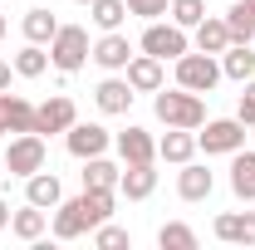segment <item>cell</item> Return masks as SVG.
<instances>
[{"label": "cell", "mask_w": 255, "mask_h": 250, "mask_svg": "<svg viewBox=\"0 0 255 250\" xmlns=\"http://www.w3.org/2000/svg\"><path fill=\"white\" fill-rule=\"evenodd\" d=\"M152 113H157L167 127H201L206 123V103H201V94H191V89H157V98H152Z\"/></svg>", "instance_id": "1"}, {"label": "cell", "mask_w": 255, "mask_h": 250, "mask_svg": "<svg viewBox=\"0 0 255 250\" xmlns=\"http://www.w3.org/2000/svg\"><path fill=\"white\" fill-rule=\"evenodd\" d=\"M196 147H206V157H231L246 147V123L241 118H211L206 132H196Z\"/></svg>", "instance_id": "6"}, {"label": "cell", "mask_w": 255, "mask_h": 250, "mask_svg": "<svg viewBox=\"0 0 255 250\" xmlns=\"http://www.w3.org/2000/svg\"><path fill=\"white\" fill-rule=\"evenodd\" d=\"M157 246L162 250H196V231L182 226V221H167V226L157 231Z\"/></svg>", "instance_id": "29"}, {"label": "cell", "mask_w": 255, "mask_h": 250, "mask_svg": "<svg viewBox=\"0 0 255 250\" xmlns=\"http://www.w3.org/2000/svg\"><path fill=\"white\" fill-rule=\"evenodd\" d=\"M221 79H236V84L255 79V49L251 44H231L221 54Z\"/></svg>", "instance_id": "23"}, {"label": "cell", "mask_w": 255, "mask_h": 250, "mask_svg": "<svg viewBox=\"0 0 255 250\" xmlns=\"http://www.w3.org/2000/svg\"><path fill=\"white\" fill-rule=\"evenodd\" d=\"M182 30H196L201 20H206V0H172V10H167Z\"/></svg>", "instance_id": "30"}, {"label": "cell", "mask_w": 255, "mask_h": 250, "mask_svg": "<svg viewBox=\"0 0 255 250\" xmlns=\"http://www.w3.org/2000/svg\"><path fill=\"white\" fill-rule=\"evenodd\" d=\"M177 84L191 89V94H211V89L221 84V64H216V54H201V49L191 54V49H187V54L177 59Z\"/></svg>", "instance_id": "4"}, {"label": "cell", "mask_w": 255, "mask_h": 250, "mask_svg": "<svg viewBox=\"0 0 255 250\" xmlns=\"http://www.w3.org/2000/svg\"><path fill=\"white\" fill-rule=\"evenodd\" d=\"M20 30H25L30 44H49V39L59 34V20H54V10H49V5H34L30 15L20 20Z\"/></svg>", "instance_id": "22"}, {"label": "cell", "mask_w": 255, "mask_h": 250, "mask_svg": "<svg viewBox=\"0 0 255 250\" xmlns=\"http://www.w3.org/2000/svg\"><path fill=\"white\" fill-rule=\"evenodd\" d=\"M94 246H98V250H128V246H132V236H128L123 226L103 221V226H94Z\"/></svg>", "instance_id": "31"}, {"label": "cell", "mask_w": 255, "mask_h": 250, "mask_svg": "<svg viewBox=\"0 0 255 250\" xmlns=\"http://www.w3.org/2000/svg\"><path fill=\"white\" fill-rule=\"evenodd\" d=\"M128 59H132L128 34L123 30H103V39L94 44V64H98V69H108V74H118V69H128Z\"/></svg>", "instance_id": "10"}, {"label": "cell", "mask_w": 255, "mask_h": 250, "mask_svg": "<svg viewBox=\"0 0 255 250\" xmlns=\"http://www.w3.org/2000/svg\"><path fill=\"white\" fill-rule=\"evenodd\" d=\"M236 118L246 127H255V79H246V94H241V103H236Z\"/></svg>", "instance_id": "33"}, {"label": "cell", "mask_w": 255, "mask_h": 250, "mask_svg": "<svg viewBox=\"0 0 255 250\" xmlns=\"http://www.w3.org/2000/svg\"><path fill=\"white\" fill-rule=\"evenodd\" d=\"M0 172H5V157H0Z\"/></svg>", "instance_id": "37"}, {"label": "cell", "mask_w": 255, "mask_h": 250, "mask_svg": "<svg viewBox=\"0 0 255 250\" xmlns=\"http://www.w3.org/2000/svg\"><path fill=\"white\" fill-rule=\"evenodd\" d=\"M0 137H5V127H0Z\"/></svg>", "instance_id": "39"}, {"label": "cell", "mask_w": 255, "mask_h": 250, "mask_svg": "<svg viewBox=\"0 0 255 250\" xmlns=\"http://www.w3.org/2000/svg\"><path fill=\"white\" fill-rule=\"evenodd\" d=\"M216 241H226V246H255V211H221L216 216Z\"/></svg>", "instance_id": "12"}, {"label": "cell", "mask_w": 255, "mask_h": 250, "mask_svg": "<svg viewBox=\"0 0 255 250\" xmlns=\"http://www.w3.org/2000/svg\"><path fill=\"white\" fill-rule=\"evenodd\" d=\"M74 123H79V108H74L69 94H54V98H44V103L34 108V132H39V137H44V132H69Z\"/></svg>", "instance_id": "8"}, {"label": "cell", "mask_w": 255, "mask_h": 250, "mask_svg": "<svg viewBox=\"0 0 255 250\" xmlns=\"http://www.w3.org/2000/svg\"><path fill=\"white\" fill-rule=\"evenodd\" d=\"M216 191V177L206 172V167H196V162H182V177H177V196L182 201H206Z\"/></svg>", "instance_id": "17"}, {"label": "cell", "mask_w": 255, "mask_h": 250, "mask_svg": "<svg viewBox=\"0 0 255 250\" xmlns=\"http://www.w3.org/2000/svg\"><path fill=\"white\" fill-rule=\"evenodd\" d=\"M89 54H94V44H89V30L84 25H59V34L49 39V64L59 74H79Z\"/></svg>", "instance_id": "2"}, {"label": "cell", "mask_w": 255, "mask_h": 250, "mask_svg": "<svg viewBox=\"0 0 255 250\" xmlns=\"http://www.w3.org/2000/svg\"><path fill=\"white\" fill-rule=\"evenodd\" d=\"M246 5H251V10H255V0H246Z\"/></svg>", "instance_id": "38"}, {"label": "cell", "mask_w": 255, "mask_h": 250, "mask_svg": "<svg viewBox=\"0 0 255 250\" xmlns=\"http://www.w3.org/2000/svg\"><path fill=\"white\" fill-rule=\"evenodd\" d=\"M44 226H49V211H44V206H30V201H25L20 211H10V231H15L20 241H30V246L44 236Z\"/></svg>", "instance_id": "20"}, {"label": "cell", "mask_w": 255, "mask_h": 250, "mask_svg": "<svg viewBox=\"0 0 255 250\" xmlns=\"http://www.w3.org/2000/svg\"><path fill=\"white\" fill-rule=\"evenodd\" d=\"M226 30H231V44H251L255 39V10L246 0H236V5L226 10Z\"/></svg>", "instance_id": "25"}, {"label": "cell", "mask_w": 255, "mask_h": 250, "mask_svg": "<svg viewBox=\"0 0 255 250\" xmlns=\"http://www.w3.org/2000/svg\"><path fill=\"white\" fill-rule=\"evenodd\" d=\"M98 216L89 211V196H69V201H59L54 206V236L59 241H79L84 231H94Z\"/></svg>", "instance_id": "7"}, {"label": "cell", "mask_w": 255, "mask_h": 250, "mask_svg": "<svg viewBox=\"0 0 255 250\" xmlns=\"http://www.w3.org/2000/svg\"><path fill=\"white\" fill-rule=\"evenodd\" d=\"M79 5H89V0H79Z\"/></svg>", "instance_id": "40"}, {"label": "cell", "mask_w": 255, "mask_h": 250, "mask_svg": "<svg viewBox=\"0 0 255 250\" xmlns=\"http://www.w3.org/2000/svg\"><path fill=\"white\" fill-rule=\"evenodd\" d=\"M5 226H10V201L0 196V231H5Z\"/></svg>", "instance_id": "35"}, {"label": "cell", "mask_w": 255, "mask_h": 250, "mask_svg": "<svg viewBox=\"0 0 255 250\" xmlns=\"http://www.w3.org/2000/svg\"><path fill=\"white\" fill-rule=\"evenodd\" d=\"M172 5L167 0H128V15H142V20H162Z\"/></svg>", "instance_id": "32"}, {"label": "cell", "mask_w": 255, "mask_h": 250, "mask_svg": "<svg viewBox=\"0 0 255 250\" xmlns=\"http://www.w3.org/2000/svg\"><path fill=\"white\" fill-rule=\"evenodd\" d=\"M108 142H113V137H108V127H103V123H74L69 132H64V147L79 157V162L108 152Z\"/></svg>", "instance_id": "9"}, {"label": "cell", "mask_w": 255, "mask_h": 250, "mask_svg": "<svg viewBox=\"0 0 255 250\" xmlns=\"http://www.w3.org/2000/svg\"><path fill=\"white\" fill-rule=\"evenodd\" d=\"M44 157H49V147H44L39 132H15L10 137V152H5V172L10 177H34L44 167Z\"/></svg>", "instance_id": "5"}, {"label": "cell", "mask_w": 255, "mask_h": 250, "mask_svg": "<svg viewBox=\"0 0 255 250\" xmlns=\"http://www.w3.org/2000/svg\"><path fill=\"white\" fill-rule=\"evenodd\" d=\"M157 157L162 162H191L196 157V127H167V137L157 142Z\"/></svg>", "instance_id": "18"}, {"label": "cell", "mask_w": 255, "mask_h": 250, "mask_svg": "<svg viewBox=\"0 0 255 250\" xmlns=\"http://www.w3.org/2000/svg\"><path fill=\"white\" fill-rule=\"evenodd\" d=\"M0 39H5V15H0Z\"/></svg>", "instance_id": "36"}, {"label": "cell", "mask_w": 255, "mask_h": 250, "mask_svg": "<svg viewBox=\"0 0 255 250\" xmlns=\"http://www.w3.org/2000/svg\"><path fill=\"white\" fill-rule=\"evenodd\" d=\"M123 79L132 84V94H157L162 89V59H152V54H132L123 69Z\"/></svg>", "instance_id": "13"}, {"label": "cell", "mask_w": 255, "mask_h": 250, "mask_svg": "<svg viewBox=\"0 0 255 250\" xmlns=\"http://www.w3.org/2000/svg\"><path fill=\"white\" fill-rule=\"evenodd\" d=\"M89 20H94L98 30H123L128 0H89Z\"/></svg>", "instance_id": "27"}, {"label": "cell", "mask_w": 255, "mask_h": 250, "mask_svg": "<svg viewBox=\"0 0 255 250\" xmlns=\"http://www.w3.org/2000/svg\"><path fill=\"white\" fill-rule=\"evenodd\" d=\"M10 74H15V64H10V59H0V94L10 89Z\"/></svg>", "instance_id": "34"}, {"label": "cell", "mask_w": 255, "mask_h": 250, "mask_svg": "<svg viewBox=\"0 0 255 250\" xmlns=\"http://www.w3.org/2000/svg\"><path fill=\"white\" fill-rule=\"evenodd\" d=\"M118 157H123V162H157L152 132H147V127H128V132H118Z\"/></svg>", "instance_id": "19"}, {"label": "cell", "mask_w": 255, "mask_h": 250, "mask_svg": "<svg viewBox=\"0 0 255 250\" xmlns=\"http://www.w3.org/2000/svg\"><path fill=\"white\" fill-rule=\"evenodd\" d=\"M118 191H123L128 201H147V196L157 191V172H152V162H123Z\"/></svg>", "instance_id": "11"}, {"label": "cell", "mask_w": 255, "mask_h": 250, "mask_svg": "<svg viewBox=\"0 0 255 250\" xmlns=\"http://www.w3.org/2000/svg\"><path fill=\"white\" fill-rule=\"evenodd\" d=\"M10 64H15V74H20V79H39V74L49 69V54H44V44H25Z\"/></svg>", "instance_id": "28"}, {"label": "cell", "mask_w": 255, "mask_h": 250, "mask_svg": "<svg viewBox=\"0 0 255 250\" xmlns=\"http://www.w3.org/2000/svg\"><path fill=\"white\" fill-rule=\"evenodd\" d=\"M25 201H30V206H44V211H54V206L64 201L59 177H54V172H44V167H39L34 177H25Z\"/></svg>", "instance_id": "16"}, {"label": "cell", "mask_w": 255, "mask_h": 250, "mask_svg": "<svg viewBox=\"0 0 255 250\" xmlns=\"http://www.w3.org/2000/svg\"><path fill=\"white\" fill-rule=\"evenodd\" d=\"M191 49V39H187V30L172 20V25H162V20H147V30H142V54H152V59H182Z\"/></svg>", "instance_id": "3"}, {"label": "cell", "mask_w": 255, "mask_h": 250, "mask_svg": "<svg viewBox=\"0 0 255 250\" xmlns=\"http://www.w3.org/2000/svg\"><path fill=\"white\" fill-rule=\"evenodd\" d=\"M132 84H128V79H103V84H98L94 89V103H98V113H108V118H118V113H128V108H132Z\"/></svg>", "instance_id": "15"}, {"label": "cell", "mask_w": 255, "mask_h": 250, "mask_svg": "<svg viewBox=\"0 0 255 250\" xmlns=\"http://www.w3.org/2000/svg\"><path fill=\"white\" fill-rule=\"evenodd\" d=\"M231 191L241 201H255V152H231Z\"/></svg>", "instance_id": "21"}, {"label": "cell", "mask_w": 255, "mask_h": 250, "mask_svg": "<svg viewBox=\"0 0 255 250\" xmlns=\"http://www.w3.org/2000/svg\"><path fill=\"white\" fill-rule=\"evenodd\" d=\"M84 187H118V177H123V167H113L108 157L98 152V157H84Z\"/></svg>", "instance_id": "26"}, {"label": "cell", "mask_w": 255, "mask_h": 250, "mask_svg": "<svg viewBox=\"0 0 255 250\" xmlns=\"http://www.w3.org/2000/svg\"><path fill=\"white\" fill-rule=\"evenodd\" d=\"M0 127L5 132H34V103L20 94H0Z\"/></svg>", "instance_id": "14"}, {"label": "cell", "mask_w": 255, "mask_h": 250, "mask_svg": "<svg viewBox=\"0 0 255 250\" xmlns=\"http://www.w3.org/2000/svg\"><path fill=\"white\" fill-rule=\"evenodd\" d=\"M196 49H201V54H226V49H231V30H226V20L206 15V20L196 25Z\"/></svg>", "instance_id": "24"}]
</instances>
